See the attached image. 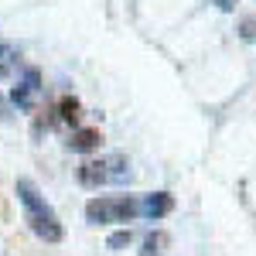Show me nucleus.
Segmentation results:
<instances>
[{"mask_svg": "<svg viewBox=\"0 0 256 256\" xmlns=\"http://www.w3.org/2000/svg\"><path fill=\"white\" fill-rule=\"evenodd\" d=\"M79 110H82V106H79V99H76V96H65L58 102V116L65 120V123H79Z\"/></svg>", "mask_w": 256, "mask_h": 256, "instance_id": "obj_7", "label": "nucleus"}, {"mask_svg": "<svg viewBox=\"0 0 256 256\" xmlns=\"http://www.w3.org/2000/svg\"><path fill=\"white\" fill-rule=\"evenodd\" d=\"M38 79H41V76L31 68V72H28V79H24V86H20V89H14V102H18L20 110H28V106H31V96L38 92Z\"/></svg>", "mask_w": 256, "mask_h": 256, "instance_id": "obj_6", "label": "nucleus"}, {"mask_svg": "<svg viewBox=\"0 0 256 256\" xmlns=\"http://www.w3.org/2000/svg\"><path fill=\"white\" fill-rule=\"evenodd\" d=\"M18 198H20V205L28 208V226H31V232H34V236H41L44 242H58V239L65 236L58 216H55V212H52V205L38 195L34 181L20 178V181H18Z\"/></svg>", "mask_w": 256, "mask_h": 256, "instance_id": "obj_1", "label": "nucleus"}, {"mask_svg": "<svg viewBox=\"0 0 256 256\" xmlns=\"http://www.w3.org/2000/svg\"><path fill=\"white\" fill-rule=\"evenodd\" d=\"M72 150H96L99 144H102V134H99L96 126H82V130H76L72 134Z\"/></svg>", "mask_w": 256, "mask_h": 256, "instance_id": "obj_5", "label": "nucleus"}, {"mask_svg": "<svg viewBox=\"0 0 256 256\" xmlns=\"http://www.w3.org/2000/svg\"><path fill=\"white\" fill-rule=\"evenodd\" d=\"M171 208H174V198L168 195V192H154V195L144 198V205H140V212H147L150 218H164Z\"/></svg>", "mask_w": 256, "mask_h": 256, "instance_id": "obj_4", "label": "nucleus"}, {"mask_svg": "<svg viewBox=\"0 0 256 256\" xmlns=\"http://www.w3.org/2000/svg\"><path fill=\"white\" fill-rule=\"evenodd\" d=\"M79 181L86 188H99V184H110V181H130V160L120 158V154L102 160H86L79 168Z\"/></svg>", "mask_w": 256, "mask_h": 256, "instance_id": "obj_3", "label": "nucleus"}, {"mask_svg": "<svg viewBox=\"0 0 256 256\" xmlns=\"http://www.w3.org/2000/svg\"><path fill=\"white\" fill-rule=\"evenodd\" d=\"M123 246H130V229H123L116 236H110V250H123Z\"/></svg>", "mask_w": 256, "mask_h": 256, "instance_id": "obj_9", "label": "nucleus"}, {"mask_svg": "<svg viewBox=\"0 0 256 256\" xmlns=\"http://www.w3.org/2000/svg\"><path fill=\"white\" fill-rule=\"evenodd\" d=\"M171 242L168 232H150V236L144 239V256H154V253H164V246Z\"/></svg>", "mask_w": 256, "mask_h": 256, "instance_id": "obj_8", "label": "nucleus"}, {"mask_svg": "<svg viewBox=\"0 0 256 256\" xmlns=\"http://www.w3.org/2000/svg\"><path fill=\"white\" fill-rule=\"evenodd\" d=\"M218 7L222 10H232V0H218Z\"/></svg>", "mask_w": 256, "mask_h": 256, "instance_id": "obj_10", "label": "nucleus"}, {"mask_svg": "<svg viewBox=\"0 0 256 256\" xmlns=\"http://www.w3.org/2000/svg\"><path fill=\"white\" fill-rule=\"evenodd\" d=\"M140 216V202L134 195H102L86 205V218L96 226H113V222H134Z\"/></svg>", "mask_w": 256, "mask_h": 256, "instance_id": "obj_2", "label": "nucleus"}, {"mask_svg": "<svg viewBox=\"0 0 256 256\" xmlns=\"http://www.w3.org/2000/svg\"><path fill=\"white\" fill-rule=\"evenodd\" d=\"M0 79H7V65H0Z\"/></svg>", "mask_w": 256, "mask_h": 256, "instance_id": "obj_11", "label": "nucleus"}]
</instances>
